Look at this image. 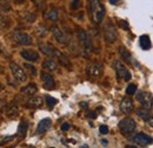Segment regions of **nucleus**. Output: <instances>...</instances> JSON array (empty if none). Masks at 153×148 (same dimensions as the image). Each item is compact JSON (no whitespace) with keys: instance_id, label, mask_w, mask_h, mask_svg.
<instances>
[{"instance_id":"obj_1","label":"nucleus","mask_w":153,"mask_h":148,"mask_svg":"<svg viewBox=\"0 0 153 148\" xmlns=\"http://www.w3.org/2000/svg\"><path fill=\"white\" fill-rule=\"evenodd\" d=\"M88 8H90V16L94 24H99L102 21L105 17V7L101 2V0H90L88 1Z\"/></svg>"},{"instance_id":"obj_2","label":"nucleus","mask_w":153,"mask_h":148,"mask_svg":"<svg viewBox=\"0 0 153 148\" xmlns=\"http://www.w3.org/2000/svg\"><path fill=\"white\" fill-rule=\"evenodd\" d=\"M76 37H78L80 47H81V50L84 51V53H85V54L91 53V52H92V42H91V39L88 37V34H87L84 30H78Z\"/></svg>"},{"instance_id":"obj_3","label":"nucleus","mask_w":153,"mask_h":148,"mask_svg":"<svg viewBox=\"0 0 153 148\" xmlns=\"http://www.w3.org/2000/svg\"><path fill=\"white\" fill-rule=\"evenodd\" d=\"M102 32H104V38L106 40V42L108 44H113L117 38H118V33H117V28L114 27V25L107 20L105 24H104V27H102Z\"/></svg>"},{"instance_id":"obj_4","label":"nucleus","mask_w":153,"mask_h":148,"mask_svg":"<svg viewBox=\"0 0 153 148\" xmlns=\"http://www.w3.org/2000/svg\"><path fill=\"white\" fill-rule=\"evenodd\" d=\"M137 128V124L132 118H125L119 122V130L124 135L132 134Z\"/></svg>"},{"instance_id":"obj_5","label":"nucleus","mask_w":153,"mask_h":148,"mask_svg":"<svg viewBox=\"0 0 153 148\" xmlns=\"http://www.w3.org/2000/svg\"><path fill=\"white\" fill-rule=\"evenodd\" d=\"M113 67H114L118 79H124L125 81H130L131 80V78H132L131 73L128 72V70L119 60H114L113 61Z\"/></svg>"},{"instance_id":"obj_6","label":"nucleus","mask_w":153,"mask_h":148,"mask_svg":"<svg viewBox=\"0 0 153 148\" xmlns=\"http://www.w3.org/2000/svg\"><path fill=\"white\" fill-rule=\"evenodd\" d=\"M135 99L138 100V102L146 110H152L153 107V98L151 93L149 92H138Z\"/></svg>"},{"instance_id":"obj_7","label":"nucleus","mask_w":153,"mask_h":148,"mask_svg":"<svg viewBox=\"0 0 153 148\" xmlns=\"http://www.w3.org/2000/svg\"><path fill=\"white\" fill-rule=\"evenodd\" d=\"M131 140L134 144H137V146H141V147H146L149 145H151L153 142V138L150 135L145 134V133H138L131 138Z\"/></svg>"},{"instance_id":"obj_8","label":"nucleus","mask_w":153,"mask_h":148,"mask_svg":"<svg viewBox=\"0 0 153 148\" xmlns=\"http://www.w3.org/2000/svg\"><path fill=\"white\" fill-rule=\"evenodd\" d=\"M12 38L14 40V42H17L18 45H22V46H27L32 44V38L30 34L20 32V31H14L12 33Z\"/></svg>"},{"instance_id":"obj_9","label":"nucleus","mask_w":153,"mask_h":148,"mask_svg":"<svg viewBox=\"0 0 153 148\" xmlns=\"http://www.w3.org/2000/svg\"><path fill=\"white\" fill-rule=\"evenodd\" d=\"M10 68H11V72H12V75L13 78L19 81V82H25L27 80V75L25 73V71L20 67L19 65L14 64V62H11L10 64Z\"/></svg>"},{"instance_id":"obj_10","label":"nucleus","mask_w":153,"mask_h":148,"mask_svg":"<svg viewBox=\"0 0 153 148\" xmlns=\"http://www.w3.org/2000/svg\"><path fill=\"white\" fill-rule=\"evenodd\" d=\"M86 74L92 79H98L102 74V66L99 62H91L86 67Z\"/></svg>"},{"instance_id":"obj_11","label":"nucleus","mask_w":153,"mask_h":148,"mask_svg":"<svg viewBox=\"0 0 153 148\" xmlns=\"http://www.w3.org/2000/svg\"><path fill=\"white\" fill-rule=\"evenodd\" d=\"M39 50L45 54V56H50V58H57L58 51L54 46H52L51 44H45V42H39Z\"/></svg>"},{"instance_id":"obj_12","label":"nucleus","mask_w":153,"mask_h":148,"mask_svg":"<svg viewBox=\"0 0 153 148\" xmlns=\"http://www.w3.org/2000/svg\"><path fill=\"white\" fill-rule=\"evenodd\" d=\"M40 79H41V82H42L45 90H54V88H56L54 79H53V76L50 73H47V72H41Z\"/></svg>"},{"instance_id":"obj_13","label":"nucleus","mask_w":153,"mask_h":148,"mask_svg":"<svg viewBox=\"0 0 153 148\" xmlns=\"http://www.w3.org/2000/svg\"><path fill=\"white\" fill-rule=\"evenodd\" d=\"M119 108H120V111L123 112V113H125V114H130L134 108L133 101L131 100V98H128V96L124 98V99L121 100L120 105H119Z\"/></svg>"},{"instance_id":"obj_14","label":"nucleus","mask_w":153,"mask_h":148,"mask_svg":"<svg viewBox=\"0 0 153 148\" xmlns=\"http://www.w3.org/2000/svg\"><path fill=\"white\" fill-rule=\"evenodd\" d=\"M20 56H22V59H25L26 61H31V62H36L39 59V54L33 50H22Z\"/></svg>"},{"instance_id":"obj_15","label":"nucleus","mask_w":153,"mask_h":148,"mask_svg":"<svg viewBox=\"0 0 153 148\" xmlns=\"http://www.w3.org/2000/svg\"><path fill=\"white\" fill-rule=\"evenodd\" d=\"M50 31H51V33L53 34V37L54 39L57 40L59 44H62V45H65L67 41H66V38L64 36V33H62V31L58 27V26H52L51 28H50Z\"/></svg>"},{"instance_id":"obj_16","label":"nucleus","mask_w":153,"mask_h":148,"mask_svg":"<svg viewBox=\"0 0 153 148\" xmlns=\"http://www.w3.org/2000/svg\"><path fill=\"white\" fill-rule=\"evenodd\" d=\"M26 106L28 108H39L42 106V98L41 96H32L27 100L26 102Z\"/></svg>"},{"instance_id":"obj_17","label":"nucleus","mask_w":153,"mask_h":148,"mask_svg":"<svg viewBox=\"0 0 153 148\" xmlns=\"http://www.w3.org/2000/svg\"><path fill=\"white\" fill-rule=\"evenodd\" d=\"M52 121L50 119H44L39 122L38 127H37V134H44L51 128Z\"/></svg>"},{"instance_id":"obj_18","label":"nucleus","mask_w":153,"mask_h":148,"mask_svg":"<svg viewBox=\"0 0 153 148\" xmlns=\"http://www.w3.org/2000/svg\"><path fill=\"white\" fill-rule=\"evenodd\" d=\"M37 92H38V87H37V85L34 82H31V84H28V85H26L25 87L21 88L22 94H26V95H30V96L34 95Z\"/></svg>"},{"instance_id":"obj_19","label":"nucleus","mask_w":153,"mask_h":148,"mask_svg":"<svg viewBox=\"0 0 153 148\" xmlns=\"http://www.w3.org/2000/svg\"><path fill=\"white\" fill-rule=\"evenodd\" d=\"M139 45H140V47H141L143 50H145V51L150 50L151 46H152L151 40H150V37H149L147 34H143V36H140V38H139Z\"/></svg>"},{"instance_id":"obj_20","label":"nucleus","mask_w":153,"mask_h":148,"mask_svg":"<svg viewBox=\"0 0 153 148\" xmlns=\"http://www.w3.org/2000/svg\"><path fill=\"white\" fill-rule=\"evenodd\" d=\"M42 68L44 70H47V71H51V72H54V71L58 70L57 61H54L53 59H46L42 62Z\"/></svg>"},{"instance_id":"obj_21","label":"nucleus","mask_w":153,"mask_h":148,"mask_svg":"<svg viewBox=\"0 0 153 148\" xmlns=\"http://www.w3.org/2000/svg\"><path fill=\"white\" fill-rule=\"evenodd\" d=\"M137 115L141 119V120H144V121H149V119L152 116V114H151V112H150V110H146V108H140V110H138L137 111Z\"/></svg>"},{"instance_id":"obj_22","label":"nucleus","mask_w":153,"mask_h":148,"mask_svg":"<svg viewBox=\"0 0 153 148\" xmlns=\"http://www.w3.org/2000/svg\"><path fill=\"white\" fill-rule=\"evenodd\" d=\"M119 56H120V58H121L126 64H130L131 60H132L130 52H128L125 47H119Z\"/></svg>"},{"instance_id":"obj_23","label":"nucleus","mask_w":153,"mask_h":148,"mask_svg":"<svg viewBox=\"0 0 153 148\" xmlns=\"http://www.w3.org/2000/svg\"><path fill=\"white\" fill-rule=\"evenodd\" d=\"M44 18L47 19V20H51V21H57L58 20V12L56 8H51L48 11H46L44 13Z\"/></svg>"},{"instance_id":"obj_24","label":"nucleus","mask_w":153,"mask_h":148,"mask_svg":"<svg viewBox=\"0 0 153 148\" xmlns=\"http://www.w3.org/2000/svg\"><path fill=\"white\" fill-rule=\"evenodd\" d=\"M57 59H58V61L62 65V66H65L66 68H71V62H70V59L67 58V56H65V54H62L61 52H59L58 53V56H57Z\"/></svg>"},{"instance_id":"obj_25","label":"nucleus","mask_w":153,"mask_h":148,"mask_svg":"<svg viewBox=\"0 0 153 148\" xmlns=\"http://www.w3.org/2000/svg\"><path fill=\"white\" fill-rule=\"evenodd\" d=\"M27 127H28V125H27V122H26V121H21V122H20L19 128H18V135H19L20 138H24V136L26 135Z\"/></svg>"},{"instance_id":"obj_26","label":"nucleus","mask_w":153,"mask_h":148,"mask_svg":"<svg viewBox=\"0 0 153 148\" xmlns=\"http://www.w3.org/2000/svg\"><path fill=\"white\" fill-rule=\"evenodd\" d=\"M45 99H46V104H47V106H48L50 108H52V107L58 102L57 99H54V98H52V96H50V95H45Z\"/></svg>"},{"instance_id":"obj_27","label":"nucleus","mask_w":153,"mask_h":148,"mask_svg":"<svg viewBox=\"0 0 153 148\" xmlns=\"http://www.w3.org/2000/svg\"><path fill=\"white\" fill-rule=\"evenodd\" d=\"M11 10V6L10 4L6 1V0H0V11L1 12H7Z\"/></svg>"},{"instance_id":"obj_28","label":"nucleus","mask_w":153,"mask_h":148,"mask_svg":"<svg viewBox=\"0 0 153 148\" xmlns=\"http://www.w3.org/2000/svg\"><path fill=\"white\" fill-rule=\"evenodd\" d=\"M32 1H33V4L37 6L38 10H41V11L45 10V7H46V2H45V0H32Z\"/></svg>"},{"instance_id":"obj_29","label":"nucleus","mask_w":153,"mask_h":148,"mask_svg":"<svg viewBox=\"0 0 153 148\" xmlns=\"http://www.w3.org/2000/svg\"><path fill=\"white\" fill-rule=\"evenodd\" d=\"M135 92H137V86L133 84H130L126 88V94L127 95H133V94H135Z\"/></svg>"},{"instance_id":"obj_30","label":"nucleus","mask_w":153,"mask_h":148,"mask_svg":"<svg viewBox=\"0 0 153 148\" xmlns=\"http://www.w3.org/2000/svg\"><path fill=\"white\" fill-rule=\"evenodd\" d=\"M118 24H119V26H120L121 28H124V30H126V31L130 28L128 22H127V21H125V20H119V21H118Z\"/></svg>"},{"instance_id":"obj_31","label":"nucleus","mask_w":153,"mask_h":148,"mask_svg":"<svg viewBox=\"0 0 153 148\" xmlns=\"http://www.w3.org/2000/svg\"><path fill=\"white\" fill-rule=\"evenodd\" d=\"M24 67H25V68H27V70L33 74V75H36V74H37V70H36V67H34V66L28 65V64H25V66H24Z\"/></svg>"},{"instance_id":"obj_32","label":"nucleus","mask_w":153,"mask_h":148,"mask_svg":"<svg viewBox=\"0 0 153 148\" xmlns=\"http://www.w3.org/2000/svg\"><path fill=\"white\" fill-rule=\"evenodd\" d=\"M99 132H100V134H107L108 133V127L106 125H101L99 127Z\"/></svg>"},{"instance_id":"obj_33","label":"nucleus","mask_w":153,"mask_h":148,"mask_svg":"<svg viewBox=\"0 0 153 148\" xmlns=\"http://www.w3.org/2000/svg\"><path fill=\"white\" fill-rule=\"evenodd\" d=\"M79 6H80V0H73L72 4H71V8L72 10H76Z\"/></svg>"},{"instance_id":"obj_34","label":"nucleus","mask_w":153,"mask_h":148,"mask_svg":"<svg viewBox=\"0 0 153 148\" xmlns=\"http://www.w3.org/2000/svg\"><path fill=\"white\" fill-rule=\"evenodd\" d=\"M87 118H90V119H96L97 113L96 112H87Z\"/></svg>"},{"instance_id":"obj_35","label":"nucleus","mask_w":153,"mask_h":148,"mask_svg":"<svg viewBox=\"0 0 153 148\" xmlns=\"http://www.w3.org/2000/svg\"><path fill=\"white\" fill-rule=\"evenodd\" d=\"M70 130V125L67 122H65V124L61 125V130Z\"/></svg>"},{"instance_id":"obj_36","label":"nucleus","mask_w":153,"mask_h":148,"mask_svg":"<svg viewBox=\"0 0 153 148\" xmlns=\"http://www.w3.org/2000/svg\"><path fill=\"white\" fill-rule=\"evenodd\" d=\"M4 27H6V25H5V20L0 17V28H4Z\"/></svg>"},{"instance_id":"obj_37","label":"nucleus","mask_w":153,"mask_h":148,"mask_svg":"<svg viewBox=\"0 0 153 148\" xmlns=\"http://www.w3.org/2000/svg\"><path fill=\"white\" fill-rule=\"evenodd\" d=\"M147 122H149V125L153 128V116H151V118L149 119V121H147Z\"/></svg>"},{"instance_id":"obj_38","label":"nucleus","mask_w":153,"mask_h":148,"mask_svg":"<svg viewBox=\"0 0 153 148\" xmlns=\"http://www.w3.org/2000/svg\"><path fill=\"white\" fill-rule=\"evenodd\" d=\"M80 106H81L84 110H86V108H87V102H80Z\"/></svg>"},{"instance_id":"obj_39","label":"nucleus","mask_w":153,"mask_h":148,"mask_svg":"<svg viewBox=\"0 0 153 148\" xmlns=\"http://www.w3.org/2000/svg\"><path fill=\"white\" fill-rule=\"evenodd\" d=\"M108 1H110L112 5H117V4L119 2V0H108Z\"/></svg>"},{"instance_id":"obj_40","label":"nucleus","mask_w":153,"mask_h":148,"mask_svg":"<svg viewBox=\"0 0 153 148\" xmlns=\"http://www.w3.org/2000/svg\"><path fill=\"white\" fill-rule=\"evenodd\" d=\"M101 142H102V145H104V146H106V145H107V141H106L105 139H104V140H101Z\"/></svg>"},{"instance_id":"obj_41","label":"nucleus","mask_w":153,"mask_h":148,"mask_svg":"<svg viewBox=\"0 0 153 148\" xmlns=\"http://www.w3.org/2000/svg\"><path fill=\"white\" fill-rule=\"evenodd\" d=\"M14 1H16V2H22L24 0H14Z\"/></svg>"},{"instance_id":"obj_42","label":"nucleus","mask_w":153,"mask_h":148,"mask_svg":"<svg viewBox=\"0 0 153 148\" xmlns=\"http://www.w3.org/2000/svg\"><path fill=\"white\" fill-rule=\"evenodd\" d=\"M2 90V85H1V82H0V91Z\"/></svg>"}]
</instances>
